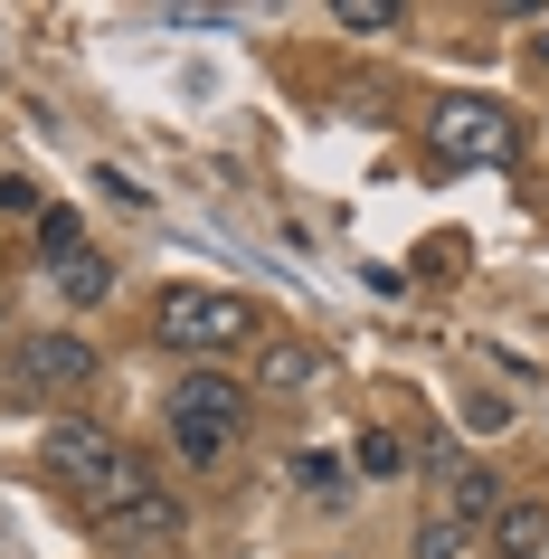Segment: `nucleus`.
I'll return each instance as SVG.
<instances>
[{
    "label": "nucleus",
    "mask_w": 549,
    "mask_h": 559,
    "mask_svg": "<svg viewBox=\"0 0 549 559\" xmlns=\"http://www.w3.org/2000/svg\"><path fill=\"white\" fill-rule=\"evenodd\" d=\"M549 550V512L540 502H502L492 512V559H540Z\"/></svg>",
    "instance_id": "obj_8"
},
{
    "label": "nucleus",
    "mask_w": 549,
    "mask_h": 559,
    "mask_svg": "<svg viewBox=\"0 0 549 559\" xmlns=\"http://www.w3.org/2000/svg\"><path fill=\"white\" fill-rule=\"evenodd\" d=\"M435 474H445V522H492V512L512 502L484 465H455V455H435Z\"/></svg>",
    "instance_id": "obj_7"
},
{
    "label": "nucleus",
    "mask_w": 549,
    "mask_h": 559,
    "mask_svg": "<svg viewBox=\"0 0 549 559\" xmlns=\"http://www.w3.org/2000/svg\"><path fill=\"white\" fill-rule=\"evenodd\" d=\"M0 209H10V218H38V180H20V171H0Z\"/></svg>",
    "instance_id": "obj_16"
},
{
    "label": "nucleus",
    "mask_w": 549,
    "mask_h": 559,
    "mask_svg": "<svg viewBox=\"0 0 549 559\" xmlns=\"http://www.w3.org/2000/svg\"><path fill=\"white\" fill-rule=\"evenodd\" d=\"M342 29H360V38H389V29H398V0H342Z\"/></svg>",
    "instance_id": "obj_11"
},
{
    "label": "nucleus",
    "mask_w": 549,
    "mask_h": 559,
    "mask_svg": "<svg viewBox=\"0 0 549 559\" xmlns=\"http://www.w3.org/2000/svg\"><path fill=\"white\" fill-rule=\"evenodd\" d=\"M427 143L455 162V171H484V162H512L521 152V123L492 105V95H445L427 115Z\"/></svg>",
    "instance_id": "obj_4"
},
{
    "label": "nucleus",
    "mask_w": 549,
    "mask_h": 559,
    "mask_svg": "<svg viewBox=\"0 0 549 559\" xmlns=\"http://www.w3.org/2000/svg\"><path fill=\"white\" fill-rule=\"evenodd\" d=\"M95 540H115V550H171L180 540V502L171 493L115 502V512H95Z\"/></svg>",
    "instance_id": "obj_6"
},
{
    "label": "nucleus",
    "mask_w": 549,
    "mask_h": 559,
    "mask_svg": "<svg viewBox=\"0 0 549 559\" xmlns=\"http://www.w3.org/2000/svg\"><path fill=\"white\" fill-rule=\"evenodd\" d=\"M95 380V342L76 332H29V342H10V389L20 399H67V389Z\"/></svg>",
    "instance_id": "obj_5"
},
{
    "label": "nucleus",
    "mask_w": 549,
    "mask_h": 559,
    "mask_svg": "<svg viewBox=\"0 0 549 559\" xmlns=\"http://www.w3.org/2000/svg\"><path fill=\"white\" fill-rule=\"evenodd\" d=\"M256 380L294 399V389H313V380H322V352H313V342H265V352H256Z\"/></svg>",
    "instance_id": "obj_9"
},
{
    "label": "nucleus",
    "mask_w": 549,
    "mask_h": 559,
    "mask_svg": "<svg viewBox=\"0 0 549 559\" xmlns=\"http://www.w3.org/2000/svg\"><path fill=\"white\" fill-rule=\"evenodd\" d=\"M530 58H540V67H549V20H540V29H530Z\"/></svg>",
    "instance_id": "obj_17"
},
{
    "label": "nucleus",
    "mask_w": 549,
    "mask_h": 559,
    "mask_svg": "<svg viewBox=\"0 0 549 559\" xmlns=\"http://www.w3.org/2000/svg\"><path fill=\"white\" fill-rule=\"evenodd\" d=\"M294 474H303V484H313L322 502H342V455H303V465H294Z\"/></svg>",
    "instance_id": "obj_15"
},
{
    "label": "nucleus",
    "mask_w": 549,
    "mask_h": 559,
    "mask_svg": "<svg viewBox=\"0 0 549 559\" xmlns=\"http://www.w3.org/2000/svg\"><path fill=\"white\" fill-rule=\"evenodd\" d=\"M38 455H48V474H58V484H76V493H86V512H115V502H143V493H152L143 455H133V445H115L105 427H86V417H76V427H48V445H38Z\"/></svg>",
    "instance_id": "obj_1"
},
{
    "label": "nucleus",
    "mask_w": 549,
    "mask_h": 559,
    "mask_svg": "<svg viewBox=\"0 0 549 559\" xmlns=\"http://www.w3.org/2000/svg\"><path fill=\"white\" fill-rule=\"evenodd\" d=\"M162 417H171V445L190 455V465H218V455L247 437V389H237L228 370H190Z\"/></svg>",
    "instance_id": "obj_3"
},
{
    "label": "nucleus",
    "mask_w": 549,
    "mask_h": 559,
    "mask_svg": "<svg viewBox=\"0 0 549 559\" xmlns=\"http://www.w3.org/2000/svg\"><path fill=\"white\" fill-rule=\"evenodd\" d=\"M58 295L67 304H105V295H115V265L95 257V247H76V257L58 265Z\"/></svg>",
    "instance_id": "obj_10"
},
{
    "label": "nucleus",
    "mask_w": 549,
    "mask_h": 559,
    "mask_svg": "<svg viewBox=\"0 0 549 559\" xmlns=\"http://www.w3.org/2000/svg\"><path fill=\"white\" fill-rule=\"evenodd\" d=\"M38 247H48V265H67L86 237H76V218H67V209H38Z\"/></svg>",
    "instance_id": "obj_12"
},
{
    "label": "nucleus",
    "mask_w": 549,
    "mask_h": 559,
    "mask_svg": "<svg viewBox=\"0 0 549 559\" xmlns=\"http://www.w3.org/2000/svg\"><path fill=\"white\" fill-rule=\"evenodd\" d=\"M152 332H162L171 352H190V360H218V352H237V342H256V304L247 295H208V285H162Z\"/></svg>",
    "instance_id": "obj_2"
},
{
    "label": "nucleus",
    "mask_w": 549,
    "mask_h": 559,
    "mask_svg": "<svg viewBox=\"0 0 549 559\" xmlns=\"http://www.w3.org/2000/svg\"><path fill=\"white\" fill-rule=\"evenodd\" d=\"M407 559H464V522H427Z\"/></svg>",
    "instance_id": "obj_13"
},
{
    "label": "nucleus",
    "mask_w": 549,
    "mask_h": 559,
    "mask_svg": "<svg viewBox=\"0 0 549 559\" xmlns=\"http://www.w3.org/2000/svg\"><path fill=\"white\" fill-rule=\"evenodd\" d=\"M360 465H370V474H398V465H407V445L389 437V427H370V437H360Z\"/></svg>",
    "instance_id": "obj_14"
}]
</instances>
